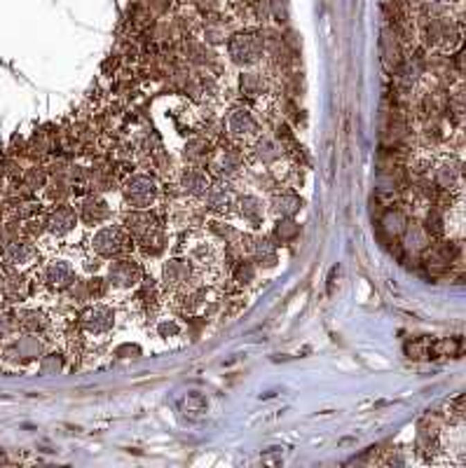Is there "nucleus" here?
<instances>
[{"label": "nucleus", "mask_w": 466, "mask_h": 468, "mask_svg": "<svg viewBox=\"0 0 466 468\" xmlns=\"http://www.w3.org/2000/svg\"><path fill=\"white\" fill-rule=\"evenodd\" d=\"M159 195H162V188L148 174H134L122 183V197H125V204L129 208L150 211L159 201Z\"/></svg>", "instance_id": "obj_1"}, {"label": "nucleus", "mask_w": 466, "mask_h": 468, "mask_svg": "<svg viewBox=\"0 0 466 468\" xmlns=\"http://www.w3.org/2000/svg\"><path fill=\"white\" fill-rule=\"evenodd\" d=\"M141 281H143V269L134 258H113V262L106 267V286L113 293H132L141 286Z\"/></svg>", "instance_id": "obj_2"}, {"label": "nucleus", "mask_w": 466, "mask_h": 468, "mask_svg": "<svg viewBox=\"0 0 466 468\" xmlns=\"http://www.w3.org/2000/svg\"><path fill=\"white\" fill-rule=\"evenodd\" d=\"M129 242L132 237L125 232V227L118 223H108L94 230L89 239V249L99 258H120L129 251Z\"/></svg>", "instance_id": "obj_3"}, {"label": "nucleus", "mask_w": 466, "mask_h": 468, "mask_svg": "<svg viewBox=\"0 0 466 468\" xmlns=\"http://www.w3.org/2000/svg\"><path fill=\"white\" fill-rule=\"evenodd\" d=\"M197 283V267L188 258H169L162 264V286L169 293H181Z\"/></svg>", "instance_id": "obj_4"}, {"label": "nucleus", "mask_w": 466, "mask_h": 468, "mask_svg": "<svg viewBox=\"0 0 466 468\" xmlns=\"http://www.w3.org/2000/svg\"><path fill=\"white\" fill-rule=\"evenodd\" d=\"M265 52V40L258 33H239L230 40V57L237 66L258 64Z\"/></svg>", "instance_id": "obj_5"}, {"label": "nucleus", "mask_w": 466, "mask_h": 468, "mask_svg": "<svg viewBox=\"0 0 466 468\" xmlns=\"http://www.w3.org/2000/svg\"><path fill=\"white\" fill-rule=\"evenodd\" d=\"M75 281H78V269L75 264L66 260V258H54V260H50L42 267V283L57 293L71 288Z\"/></svg>", "instance_id": "obj_6"}, {"label": "nucleus", "mask_w": 466, "mask_h": 468, "mask_svg": "<svg viewBox=\"0 0 466 468\" xmlns=\"http://www.w3.org/2000/svg\"><path fill=\"white\" fill-rule=\"evenodd\" d=\"M235 213L242 223H247L251 227V230H260L267 220V201L253 192L239 195L235 201Z\"/></svg>", "instance_id": "obj_7"}, {"label": "nucleus", "mask_w": 466, "mask_h": 468, "mask_svg": "<svg viewBox=\"0 0 466 468\" xmlns=\"http://www.w3.org/2000/svg\"><path fill=\"white\" fill-rule=\"evenodd\" d=\"M80 325L82 330L91 337H99V335H108L115 325V309L110 305H91L84 309L82 318H80Z\"/></svg>", "instance_id": "obj_8"}, {"label": "nucleus", "mask_w": 466, "mask_h": 468, "mask_svg": "<svg viewBox=\"0 0 466 468\" xmlns=\"http://www.w3.org/2000/svg\"><path fill=\"white\" fill-rule=\"evenodd\" d=\"M211 183H213L211 174L195 164L181 169L179 176H176V188H179L186 197H192V199H201V197L206 195V190L211 188Z\"/></svg>", "instance_id": "obj_9"}, {"label": "nucleus", "mask_w": 466, "mask_h": 468, "mask_svg": "<svg viewBox=\"0 0 466 468\" xmlns=\"http://www.w3.org/2000/svg\"><path fill=\"white\" fill-rule=\"evenodd\" d=\"M228 134L237 143H251L260 136L258 134V122L251 115L247 108H232L228 113Z\"/></svg>", "instance_id": "obj_10"}, {"label": "nucleus", "mask_w": 466, "mask_h": 468, "mask_svg": "<svg viewBox=\"0 0 466 468\" xmlns=\"http://www.w3.org/2000/svg\"><path fill=\"white\" fill-rule=\"evenodd\" d=\"M122 227H125V232L129 234L132 239H136V242H143L145 237H150V234H155L159 230V223L157 218L148 211H143V208H132V211H127L122 215Z\"/></svg>", "instance_id": "obj_11"}, {"label": "nucleus", "mask_w": 466, "mask_h": 468, "mask_svg": "<svg viewBox=\"0 0 466 468\" xmlns=\"http://www.w3.org/2000/svg\"><path fill=\"white\" fill-rule=\"evenodd\" d=\"M201 199H204V206L208 213L223 218V215H230L235 211L237 195H235V190L230 186H225V183H211V188L206 190V195L201 197Z\"/></svg>", "instance_id": "obj_12"}, {"label": "nucleus", "mask_w": 466, "mask_h": 468, "mask_svg": "<svg viewBox=\"0 0 466 468\" xmlns=\"http://www.w3.org/2000/svg\"><path fill=\"white\" fill-rule=\"evenodd\" d=\"M220 242L213 237H197L190 249H186V258L197 269L213 267L220 260Z\"/></svg>", "instance_id": "obj_13"}, {"label": "nucleus", "mask_w": 466, "mask_h": 468, "mask_svg": "<svg viewBox=\"0 0 466 468\" xmlns=\"http://www.w3.org/2000/svg\"><path fill=\"white\" fill-rule=\"evenodd\" d=\"M80 215L73 206H59L50 213V218L45 220V230L50 232V237L61 239L66 234H71L78 227Z\"/></svg>", "instance_id": "obj_14"}, {"label": "nucleus", "mask_w": 466, "mask_h": 468, "mask_svg": "<svg viewBox=\"0 0 466 468\" xmlns=\"http://www.w3.org/2000/svg\"><path fill=\"white\" fill-rule=\"evenodd\" d=\"M462 181V164L452 157H443L433 166V186L440 190H455Z\"/></svg>", "instance_id": "obj_15"}, {"label": "nucleus", "mask_w": 466, "mask_h": 468, "mask_svg": "<svg viewBox=\"0 0 466 468\" xmlns=\"http://www.w3.org/2000/svg\"><path fill=\"white\" fill-rule=\"evenodd\" d=\"M251 258H253L256 267L258 269H272L279 264V251L277 244L269 242L265 237H253V244H251Z\"/></svg>", "instance_id": "obj_16"}, {"label": "nucleus", "mask_w": 466, "mask_h": 468, "mask_svg": "<svg viewBox=\"0 0 466 468\" xmlns=\"http://www.w3.org/2000/svg\"><path fill=\"white\" fill-rule=\"evenodd\" d=\"M35 255H38V249L30 242H24V239L21 242L15 239V242H10L3 251L5 262L12 264V267H28V264L35 262Z\"/></svg>", "instance_id": "obj_17"}, {"label": "nucleus", "mask_w": 466, "mask_h": 468, "mask_svg": "<svg viewBox=\"0 0 466 468\" xmlns=\"http://www.w3.org/2000/svg\"><path fill=\"white\" fill-rule=\"evenodd\" d=\"M251 155L253 159L262 166H274L284 157V147H281L277 141L269 136H258L253 141V147H251Z\"/></svg>", "instance_id": "obj_18"}, {"label": "nucleus", "mask_w": 466, "mask_h": 468, "mask_svg": "<svg viewBox=\"0 0 466 468\" xmlns=\"http://www.w3.org/2000/svg\"><path fill=\"white\" fill-rule=\"evenodd\" d=\"M78 215L87 225H99V223H103V220H106L108 215H110V208H108V204L101 199L99 195H89V197H84V199L80 201Z\"/></svg>", "instance_id": "obj_19"}, {"label": "nucleus", "mask_w": 466, "mask_h": 468, "mask_svg": "<svg viewBox=\"0 0 466 468\" xmlns=\"http://www.w3.org/2000/svg\"><path fill=\"white\" fill-rule=\"evenodd\" d=\"M300 208H303V199L293 192H274L272 199L267 204V211L274 215V218H293Z\"/></svg>", "instance_id": "obj_20"}, {"label": "nucleus", "mask_w": 466, "mask_h": 468, "mask_svg": "<svg viewBox=\"0 0 466 468\" xmlns=\"http://www.w3.org/2000/svg\"><path fill=\"white\" fill-rule=\"evenodd\" d=\"M211 169L216 171L220 178H235L242 174L244 169V157L237 150H220L211 162Z\"/></svg>", "instance_id": "obj_21"}, {"label": "nucleus", "mask_w": 466, "mask_h": 468, "mask_svg": "<svg viewBox=\"0 0 466 468\" xmlns=\"http://www.w3.org/2000/svg\"><path fill=\"white\" fill-rule=\"evenodd\" d=\"M17 323L26 332H45L50 328V316L42 309H24L17 316Z\"/></svg>", "instance_id": "obj_22"}, {"label": "nucleus", "mask_w": 466, "mask_h": 468, "mask_svg": "<svg viewBox=\"0 0 466 468\" xmlns=\"http://www.w3.org/2000/svg\"><path fill=\"white\" fill-rule=\"evenodd\" d=\"M403 237H406V249L413 253H420L429 246V232L420 223H408L403 230Z\"/></svg>", "instance_id": "obj_23"}, {"label": "nucleus", "mask_w": 466, "mask_h": 468, "mask_svg": "<svg viewBox=\"0 0 466 468\" xmlns=\"http://www.w3.org/2000/svg\"><path fill=\"white\" fill-rule=\"evenodd\" d=\"M256 276H258V267H256L253 260H247V258L237 260L235 269H232V281H237L239 286H251Z\"/></svg>", "instance_id": "obj_24"}, {"label": "nucleus", "mask_w": 466, "mask_h": 468, "mask_svg": "<svg viewBox=\"0 0 466 468\" xmlns=\"http://www.w3.org/2000/svg\"><path fill=\"white\" fill-rule=\"evenodd\" d=\"M300 234V225L293 218H277V225H274V239L279 244H291L296 242Z\"/></svg>", "instance_id": "obj_25"}, {"label": "nucleus", "mask_w": 466, "mask_h": 468, "mask_svg": "<svg viewBox=\"0 0 466 468\" xmlns=\"http://www.w3.org/2000/svg\"><path fill=\"white\" fill-rule=\"evenodd\" d=\"M265 89H267V82L260 73H244L242 75V91L247 96H260L265 94Z\"/></svg>", "instance_id": "obj_26"}, {"label": "nucleus", "mask_w": 466, "mask_h": 468, "mask_svg": "<svg viewBox=\"0 0 466 468\" xmlns=\"http://www.w3.org/2000/svg\"><path fill=\"white\" fill-rule=\"evenodd\" d=\"M382 225L389 234H403V230H406V225H408V218L396 208V211H389L384 215Z\"/></svg>", "instance_id": "obj_27"}, {"label": "nucleus", "mask_w": 466, "mask_h": 468, "mask_svg": "<svg viewBox=\"0 0 466 468\" xmlns=\"http://www.w3.org/2000/svg\"><path fill=\"white\" fill-rule=\"evenodd\" d=\"M424 230L429 234H433V237H438V234L445 232V220H443V213H440L438 208H431V211H429Z\"/></svg>", "instance_id": "obj_28"}, {"label": "nucleus", "mask_w": 466, "mask_h": 468, "mask_svg": "<svg viewBox=\"0 0 466 468\" xmlns=\"http://www.w3.org/2000/svg\"><path fill=\"white\" fill-rule=\"evenodd\" d=\"M181 332V325L174 321V318H162L157 323V335L159 337H176Z\"/></svg>", "instance_id": "obj_29"}, {"label": "nucleus", "mask_w": 466, "mask_h": 468, "mask_svg": "<svg viewBox=\"0 0 466 468\" xmlns=\"http://www.w3.org/2000/svg\"><path fill=\"white\" fill-rule=\"evenodd\" d=\"M30 183H33V186H42V183H45V174L38 169H33L30 171Z\"/></svg>", "instance_id": "obj_30"}, {"label": "nucleus", "mask_w": 466, "mask_h": 468, "mask_svg": "<svg viewBox=\"0 0 466 468\" xmlns=\"http://www.w3.org/2000/svg\"><path fill=\"white\" fill-rule=\"evenodd\" d=\"M0 279H3V267H0Z\"/></svg>", "instance_id": "obj_31"}]
</instances>
